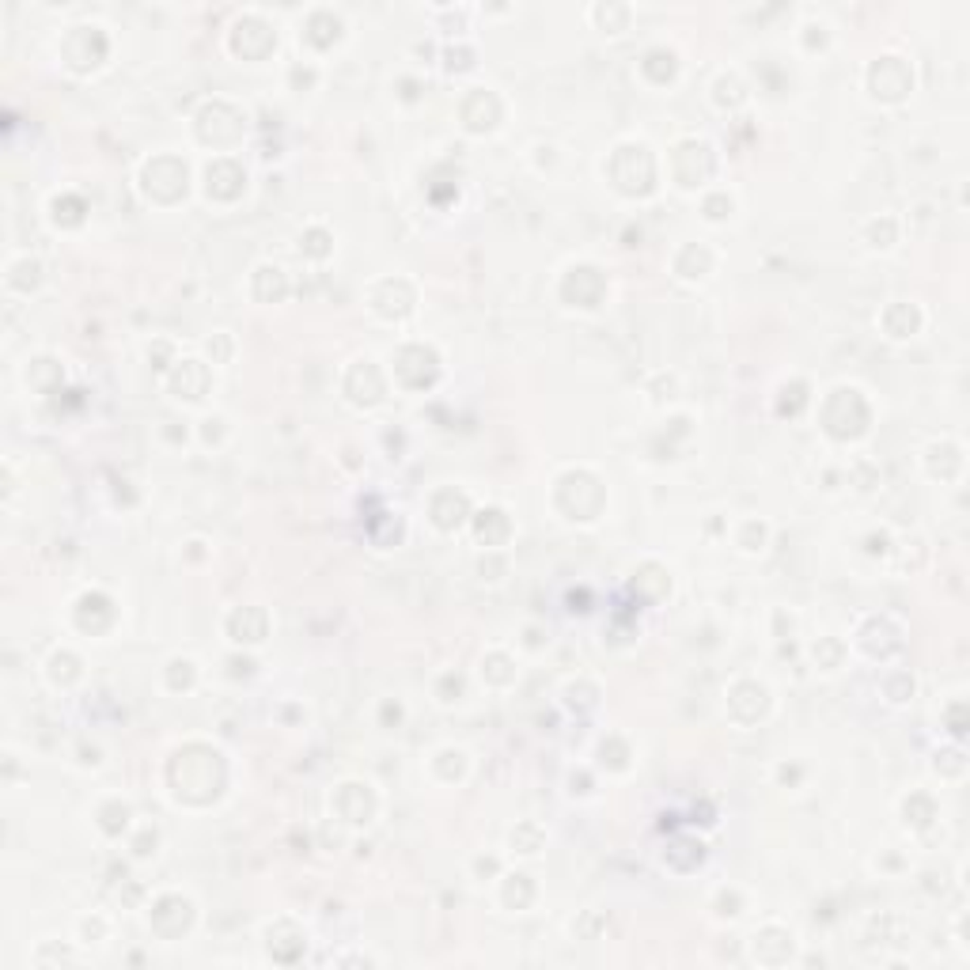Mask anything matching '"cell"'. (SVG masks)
I'll return each instance as SVG.
<instances>
[{"mask_svg": "<svg viewBox=\"0 0 970 970\" xmlns=\"http://www.w3.org/2000/svg\"><path fill=\"white\" fill-rule=\"evenodd\" d=\"M224 789V758L205 743H190L171 758V792L186 804H209Z\"/></svg>", "mask_w": 970, "mask_h": 970, "instance_id": "6da1fadb", "label": "cell"}, {"mask_svg": "<svg viewBox=\"0 0 970 970\" xmlns=\"http://www.w3.org/2000/svg\"><path fill=\"white\" fill-rule=\"evenodd\" d=\"M611 179L622 194H648L656 182V164L645 145H622L611 156Z\"/></svg>", "mask_w": 970, "mask_h": 970, "instance_id": "7a4b0ae2", "label": "cell"}, {"mask_svg": "<svg viewBox=\"0 0 970 970\" xmlns=\"http://www.w3.org/2000/svg\"><path fill=\"white\" fill-rule=\"evenodd\" d=\"M822 421H826V433L838 436V440L861 436L865 425H868V406L861 399V391L838 387L831 399H826V406H822Z\"/></svg>", "mask_w": 970, "mask_h": 970, "instance_id": "3957f363", "label": "cell"}, {"mask_svg": "<svg viewBox=\"0 0 970 970\" xmlns=\"http://www.w3.org/2000/svg\"><path fill=\"white\" fill-rule=\"evenodd\" d=\"M394 375H399V384L402 387H413V391H421L428 387L433 379L440 375V360L433 349H425V345H406L399 357H394Z\"/></svg>", "mask_w": 970, "mask_h": 970, "instance_id": "277c9868", "label": "cell"}, {"mask_svg": "<svg viewBox=\"0 0 970 970\" xmlns=\"http://www.w3.org/2000/svg\"><path fill=\"white\" fill-rule=\"evenodd\" d=\"M868 84H872V95L898 103V99H906V91L914 88V72L902 57H880L876 65L868 69Z\"/></svg>", "mask_w": 970, "mask_h": 970, "instance_id": "5b68a950", "label": "cell"}, {"mask_svg": "<svg viewBox=\"0 0 970 970\" xmlns=\"http://www.w3.org/2000/svg\"><path fill=\"white\" fill-rule=\"evenodd\" d=\"M61 54L72 69H95L106 57V35L99 27H72V35L61 46Z\"/></svg>", "mask_w": 970, "mask_h": 970, "instance_id": "8992f818", "label": "cell"}, {"mask_svg": "<svg viewBox=\"0 0 970 970\" xmlns=\"http://www.w3.org/2000/svg\"><path fill=\"white\" fill-rule=\"evenodd\" d=\"M603 289H607V281L595 266H572L561 281V296L572 308H595L603 299Z\"/></svg>", "mask_w": 970, "mask_h": 970, "instance_id": "52a82bcc", "label": "cell"}, {"mask_svg": "<svg viewBox=\"0 0 970 970\" xmlns=\"http://www.w3.org/2000/svg\"><path fill=\"white\" fill-rule=\"evenodd\" d=\"M190 921H194V906H190V898H182V895H164L152 906V929L160 936H167V940L186 932Z\"/></svg>", "mask_w": 970, "mask_h": 970, "instance_id": "ba28073f", "label": "cell"}, {"mask_svg": "<svg viewBox=\"0 0 970 970\" xmlns=\"http://www.w3.org/2000/svg\"><path fill=\"white\" fill-rule=\"evenodd\" d=\"M243 182H247V171L235 160H216V164L205 167V190H209V198H216V201L240 198Z\"/></svg>", "mask_w": 970, "mask_h": 970, "instance_id": "9c48e42d", "label": "cell"}, {"mask_svg": "<svg viewBox=\"0 0 970 970\" xmlns=\"http://www.w3.org/2000/svg\"><path fill=\"white\" fill-rule=\"evenodd\" d=\"M145 190H148V198H156V201H179L182 194H186V164L179 160L174 164V171L171 174H160V164H145Z\"/></svg>", "mask_w": 970, "mask_h": 970, "instance_id": "30bf717a", "label": "cell"}, {"mask_svg": "<svg viewBox=\"0 0 970 970\" xmlns=\"http://www.w3.org/2000/svg\"><path fill=\"white\" fill-rule=\"evenodd\" d=\"M364 387V406H372L384 399V375H379V368L372 360H357L353 368H349V379H345V394L357 402V394Z\"/></svg>", "mask_w": 970, "mask_h": 970, "instance_id": "8fae6325", "label": "cell"}, {"mask_svg": "<svg viewBox=\"0 0 970 970\" xmlns=\"http://www.w3.org/2000/svg\"><path fill=\"white\" fill-rule=\"evenodd\" d=\"M497 118H501V103H497V95L493 91H470L467 99H463V122L470 125V130H493V125H497Z\"/></svg>", "mask_w": 970, "mask_h": 970, "instance_id": "7c38bea8", "label": "cell"}, {"mask_svg": "<svg viewBox=\"0 0 970 970\" xmlns=\"http://www.w3.org/2000/svg\"><path fill=\"white\" fill-rule=\"evenodd\" d=\"M205 387H209V372H205V364L198 360H179L174 364V372H171V391L179 394V399H201Z\"/></svg>", "mask_w": 970, "mask_h": 970, "instance_id": "4fadbf2b", "label": "cell"}, {"mask_svg": "<svg viewBox=\"0 0 970 970\" xmlns=\"http://www.w3.org/2000/svg\"><path fill=\"white\" fill-rule=\"evenodd\" d=\"M333 804H338L345 822H368L372 811H375V800H372L368 785H342L338 789V800H333Z\"/></svg>", "mask_w": 970, "mask_h": 970, "instance_id": "5bb4252c", "label": "cell"}, {"mask_svg": "<svg viewBox=\"0 0 970 970\" xmlns=\"http://www.w3.org/2000/svg\"><path fill=\"white\" fill-rule=\"evenodd\" d=\"M433 519H436V527L455 531L459 523L467 519V497L463 493H455V489H440L433 497Z\"/></svg>", "mask_w": 970, "mask_h": 970, "instance_id": "9a60e30c", "label": "cell"}, {"mask_svg": "<svg viewBox=\"0 0 970 970\" xmlns=\"http://www.w3.org/2000/svg\"><path fill=\"white\" fill-rule=\"evenodd\" d=\"M266 626H269L266 611H258V607H240L228 618V633L235 641H247V645H258L266 637Z\"/></svg>", "mask_w": 970, "mask_h": 970, "instance_id": "2e32d148", "label": "cell"}, {"mask_svg": "<svg viewBox=\"0 0 970 970\" xmlns=\"http://www.w3.org/2000/svg\"><path fill=\"white\" fill-rule=\"evenodd\" d=\"M508 527H512V523H508L501 508H485V512H478V523H474V531H478L485 546H501L508 538Z\"/></svg>", "mask_w": 970, "mask_h": 970, "instance_id": "e0dca14e", "label": "cell"}, {"mask_svg": "<svg viewBox=\"0 0 970 970\" xmlns=\"http://www.w3.org/2000/svg\"><path fill=\"white\" fill-rule=\"evenodd\" d=\"M917 323H921V315L910 304H890L887 315H883V326H887L890 338H910V333L917 330Z\"/></svg>", "mask_w": 970, "mask_h": 970, "instance_id": "ac0fdd59", "label": "cell"}, {"mask_svg": "<svg viewBox=\"0 0 970 970\" xmlns=\"http://www.w3.org/2000/svg\"><path fill=\"white\" fill-rule=\"evenodd\" d=\"M284 292H289V281H284L281 269L277 266H258V274H254V296L281 299Z\"/></svg>", "mask_w": 970, "mask_h": 970, "instance_id": "d6986e66", "label": "cell"}, {"mask_svg": "<svg viewBox=\"0 0 970 970\" xmlns=\"http://www.w3.org/2000/svg\"><path fill=\"white\" fill-rule=\"evenodd\" d=\"M338 30H342V20L333 12H315L311 15V23H308V38L315 46H330L333 38H338Z\"/></svg>", "mask_w": 970, "mask_h": 970, "instance_id": "ffe728a7", "label": "cell"}, {"mask_svg": "<svg viewBox=\"0 0 970 970\" xmlns=\"http://www.w3.org/2000/svg\"><path fill=\"white\" fill-rule=\"evenodd\" d=\"M512 849H519V853H538V849H543V831H538L535 822L516 826V831H512Z\"/></svg>", "mask_w": 970, "mask_h": 970, "instance_id": "44dd1931", "label": "cell"}, {"mask_svg": "<svg viewBox=\"0 0 970 970\" xmlns=\"http://www.w3.org/2000/svg\"><path fill=\"white\" fill-rule=\"evenodd\" d=\"M531 895H535V887H531V880L527 876H508V883H504V902L508 906H527L531 902Z\"/></svg>", "mask_w": 970, "mask_h": 970, "instance_id": "7402d4cb", "label": "cell"}, {"mask_svg": "<svg viewBox=\"0 0 970 970\" xmlns=\"http://www.w3.org/2000/svg\"><path fill=\"white\" fill-rule=\"evenodd\" d=\"M932 815H936V807H932V800L929 797H910L906 800V822H914V826H929L932 822Z\"/></svg>", "mask_w": 970, "mask_h": 970, "instance_id": "603a6c76", "label": "cell"}, {"mask_svg": "<svg viewBox=\"0 0 970 970\" xmlns=\"http://www.w3.org/2000/svg\"><path fill=\"white\" fill-rule=\"evenodd\" d=\"M76 675H80V671H76V656H72V652H57V656L50 660V679L54 682H72Z\"/></svg>", "mask_w": 970, "mask_h": 970, "instance_id": "cb8c5ba5", "label": "cell"}, {"mask_svg": "<svg viewBox=\"0 0 970 970\" xmlns=\"http://www.w3.org/2000/svg\"><path fill=\"white\" fill-rule=\"evenodd\" d=\"M125 822H130V807H125V804H118V800H114V804H106V807H103V831H106V834H118V831H125Z\"/></svg>", "mask_w": 970, "mask_h": 970, "instance_id": "d4e9b609", "label": "cell"}, {"mask_svg": "<svg viewBox=\"0 0 970 970\" xmlns=\"http://www.w3.org/2000/svg\"><path fill=\"white\" fill-rule=\"evenodd\" d=\"M80 216H84V205L76 201V198H65V201H54V220L57 224H80Z\"/></svg>", "mask_w": 970, "mask_h": 970, "instance_id": "484cf974", "label": "cell"}, {"mask_svg": "<svg viewBox=\"0 0 970 970\" xmlns=\"http://www.w3.org/2000/svg\"><path fill=\"white\" fill-rule=\"evenodd\" d=\"M717 103H724V106H739L743 103V84L736 80V76H721L717 80Z\"/></svg>", "mask_w": 970, "mask_h": 970, "instance_id": "4316f807", "label": "cell"}, {"mask_svg": "<svg viewBox=\"0 0 970 970\" xmlns=\"http://www.w3.org/2000/svg\"><path fill=\"white\" fill-rule=\"evenodd\" d=\"M190 682H194V663H190V660H174L171 663V687L179 690V687H190Z\"/></svg>", "mask_w": 970, "mask_h": 970, "instance_id": "83f0119b", "label": "cell"}, {"mask_svg": "<svg viewBox=\"0 0 970 970\" xmlns=\"http://www.w3.org/2000/svg\"><path fill=\"white\" fill-rule=\"evenodd\" d=\"M485 667H489V679H493V682H508V679H512V671H504V667H508V656H501V652H493V656L485 660Z\"/></svg>", "mask_w": 970, "mask_h": 970, "instance_id": "f1b7e54d", "label": "cell"}, {"mask_svg": "<svg viewBox=\"0 0 970 970\" xmlns=\"http://www.w3.org/2000/svg\"><path fill=\"white\" fill-rule=\"evenodd\" d=\"M728 213H731V198L721 194V198H709V201H705V216H709V220H721V216H728Z\"/></svg>", "mask_w": 970, "mask_h": 970, "instance_id": "f546056e", "label": "cell"}, {"mask_svg": "<svg viewBox=\"0 0 970 970\" xmlns=\"http://www.w3.org/2000/svg\"><path fill=\"white\" fill-rule=\"evenodd\" d=\"M299 243H304V240H299ZM304 250H308V254H315V258H323V254H326V232H319V228L308 232V243H304Z\"/></svg>", "mask_w": 970, "mask_h": 970, "instance_id": "4dcf8cb0", "label": "cell"}, {"mask_svg": "<svg viewBox=\"0 0 970 970\" xmlns=\"http://www.w3.org/2000/svg\"><path fill=\"white\" fill-rule=\"evenodd\" d=\"M868 235H872V240H883L880 247H887L890 240H895V220H883V224H880V220H876V224L868 228Z\"/></svg>", "mask_w": 970, "mask_h": 970, "instance_id": "1f68e13d", "label": "cell"}, {"mask_svg": "<svg viewBox=\"0 0 970 970\" xmlns=\"http://www.w3.org/2000/svg\"><path fill=\"white\" fill-rule=\"evenodd\" d=\"M887 694H890V702H906V697L914 694V679H898V682H890Z\"/></svg>", "mask_w": 970, "mask_h": 970, "instance_id": "d6a6232c", "label": "cell"}, {"mask_svg": "<svg viewBox=\"0 0 970 970\" xmlns=\"http://www.w3.org/2000/svg\"><path fill=\"white\" fill-rule=\"evenodd\" d=\"M592 15H595V20H603V23H611V20H629V8H611V12L607 8H595Z\"/></svg>", "mask_w": 970, "mask_h": 970, "instance_id": "836d02e7", "label": "cell"}, {"mask_svg": "<svg viewBox=\"0 0 970 970\" xmlns=\"http://www.w3.org/2000/svg\"><path fill=\"white\" fill-rule=\"evenodd\" d=\"M152 849H156V831H152V826H148V831L137 838V856H148Z\"/></svg>", "mask_w": 970, "mask_h": 970, "instance_id": "e575fe53", "label": "cell"}]
</instances>
